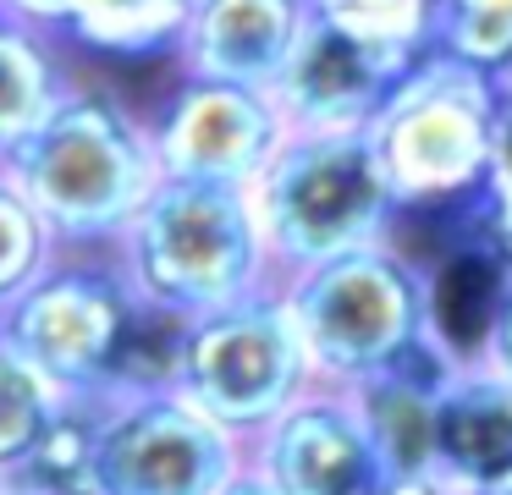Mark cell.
I'll return each instance as SVG.
<instances>
[{
  "mask_svg": "<svg viewBox=\"0 0 512 495\" xmlns=\"http://www.w3.org/2000/svg\"><path fill=\"white\" fill-rule=\"evenodd\" d=\"M276 281L391 242L402 204L364 132H287L248 182Z\"/></svg>",
  "mask_w": 512,
  "mask_h": 495,
  "instance_id": "3957f363",
  "label": "cell"
},
{
  "mask_svg": "<svg viewBox=\"0 0 512 495\" xmlns=\"http://www.w3.org/2000/svg\"><path fill=\"white\" fill-rule=\"evenodd\" d=\"M485 77L512 72V0H430V44Z\"/></svg>",
  "mask_w": 512,
  "mask_h": 495,
  "instance_id": "ffe728a7",
  "label": "cell"
},
{
  "mask_svg": "<svg viewBox=\"0 0 512 495\" xmlns=\"http://www.w3.org/2000/svg\"><path fill=\"white\" fill-rule=\"evenodd\" d=\"M177 6H182V11H193V6H199V0H177Z\"/></svg>",
  "mask_w": 512,
  "mask_h": 495,
  "instance_id": "f1b7e54d",
  "label": "cell"
},
{
  "mask_svg": "<svg viewBox=\"0 0 512 495\" xmlns=\"http://www.w3.org/2000/svg\"><path fill=\"white\" fill-rule=\"evenodd\" d=\"M309 11L391 50L419 55L430 44V0H309Z\"/></svg>",
  "mask_w": 512,
  "mask_h": 495,
  "instance_id": "603a6c76",
  "label": "cell"
},
{
  "mask_svg": "<svg viewBox=\"0 0 512 495\" xmlns=\"http://www.w3.org/2000/svg\"><path fill=\"white\" fill-rule=\"evenodd\" d=\"M314 385L353 391L424 347V275L397 242L342 253L281 281Z\"/></svg>",
  "mask_w": 512,
  "mask_h": 495,
  "instance_id": "5b68a950",
  "label": "cell"
},
{
  "mask_svg": "<svg viewBox=\"0 0 512 495\" xmlns=\"http://www.w3.org/2000/svg\"><path fill=\"white\" fill-rule=\"evenodd\" d=\"M111 259L138 297L182 308L193 319L265 292V286H281L265 237H259L248 187L221 182L160 176L144 209L111 242Z\"/></svg>",
  "mask_w": 512,
  "mask_h": 495,
  "instance_id": "7a4b0ae2",
  "label": "cell"
},
{
  "mask_svg": "<svg viewBox=\"0 0 512 495\" xmlns=\"http://www.w3.org/2000/svg\"><path fill=\"white\" fill-rule=\"evenodd\" d=\"M424 336H430L435 352L463 369V363H479L490 341V325H496L501 303L512 292V264L468 226V237H457L441 259L424 270Z\"/></svg>",
  "mask_w": 512,
  "mask_h": 495,
  "instance_id": "9a60e30c",
  "label": "cell"
},
{
  "mask_svg": "<svg viewBox=\"0 0 512 495\" xmlns=\"http://www.w3.org/2000/svg\"><path fill=\"white\" fill-rule=\"evenodd\" d=\"M468 209V226L512 264V72L496 77V121H490V165Z\"/></svg>",
  "mask_w": 512,
  "mask_h": 495,
  "instance_id": "7402d4cb",
  "label": "cell"
},
{
  "mask_svg": "<svg viewBox=\"0 0 512 495\" xmlns=\"http://www.w3.org/2000/svg\"><path fill=\"white\" fill-rule=\"evenodd\" d=\"M215 495H281V490H276V484H270L265 473L254 468V462H243V468H237V473H232V479H226Z\"/></svg>",
  "mask_w": 512,
  "mask_h": 495,
  "instance_id": "484cf974",
  "label": "cell"
},
{
  "mask_svg": "<svg viewBox=\"0 0 512 495\" xmlns=\"http://www.w3.org/2000/svg\"><path fill=\"white\" fill-rule=\"evenodd\" d=\"M56 253L61 248H56V237L45 231V220H39L34 209L23 204V193L0 176V308L12 303V297L23 292V286L34 281Z\"/></svg>",
  "mask_w": 512,
  "mask_h": 495,
  "instance_id": "cb8c5ba5",
  "label": "cell"
},
{
  "mask_svg": "<svg viewBox=\"0 0 512 495\" xmlns=\"http://www.w3.org/2000/svg\"><path fill=\"white\" fill-rule=\"evenodd\" d=\"M479 363H490V369H501L512 380V292H507V303H501L496 325H490V341H485V352H479Z\"/></svg>",
  "mask_w": 512,
  "mask_h": 495,
  "instance_id": "d4e9b609",
  "label": "cell"
},
{
  "mask_svg": "<svg viewBox=\"0 0 512 495\" xmlns=\"http://www.w3.org/2000/svg\"><path fill=\"white\" fill-rule=\"evenodd\" d=\"M100 396H67L56 413L45 418V429L34 435V446L23 451L6 490L17 495H94V462H100Z\"/></svg>",
  "mask_w": 512,
  "mask_h": 495,
  "instance_id": "ac0fdd59",
  "label": "cell"
},
{
  "mask_svg": "<svg viewBox=\"0 0 512 495\" xmlns=\"http://www.w3.org/2000/svg\"><path fill=\"white\" fill-rule=\"evenodd\" d=\"M67 396L12 347V341L0 336V479L23 462V451L34 446V435L45 429V418Z\"/></svg>",
  "mask_w": 512,
  "mask_h": 495,
  "instance_id": "44dd1931",
  "label": "cell"
},
{
  "mask_svg": "<svg viewBox=\"0 0 512 495\" xmlns=\"http://www.w3.org/2000/svg\"><path fill=\"white\" fill-rule=\"evenodd\" d=\"M144 121L160 176L177 182L248 187L287 138V121L270 94L204 77H177L155 99V110H144Z\"/></svg>",
  "mask_w": 512,
  "mask_h": 495,
  "instance_id": "9c48e42d",
  "label": "cell"
},
{
  "mask_svg": "<svg viewBox=\"0 0 512 495\" xmlns=\"http://www.w3.org/2000/svg\"><path fill=\"white\" fill-rule=\"evenodd\" d=\"M0 495H17V490H6V484H0Z\"/></svg>",
  "mask_w": 512,
  "mask_h": 495,
  "instance_id": "f546056e",
  "label": "cell"
},
{
  "mask_svg": "<svg viewBox=\"0 0 512 495\" xmlns=\"http://www.w3.org/2000/svg\"><path fill=\"white\" fill-rule=\"evenodd\" d=\"M435 479L457 495L512 479V380L490 363H463L435 391Z\"/></svg>",
  "mask_w": 512,
  "mask_h": 495,
  "instance_id": "4fadbf2b",
  "label": "cell"
},
{
  "mask_svg": "<svg viewBox=\"0 0 512 495\" xmlns=\"http://www.w3.org/2000/svg\"><path fill=\"white\" fill-rule=\"evenodd\" d=\"M188 341H193V314L166 303H149L133 292L116 347L100 374V402H138V396H177L188 374Z\"/></svg>",
  "mask_w": 512,
  "mask_h": 495,
  "instance_id": "e0dca14e",
  "label": "cell"
},
{
  "mask_svg": "<svg viewBox=\"0 0 512 495\" xmlns=\"http://www.w3.org/2000/svg\"><path fill=\"white\" fill-rule=\"evenodd\" d=\"M0 176L45 220L56 248L105 253L155 193L149 121L116 88L72 77L61 99L0 154Z\"/></svg>",
  "mask_w": 512,
  "mask_h": 495,
  "instance_id": "6da1fadb",
  "label": "cell"
},
{
  "mask_svg": "<svg viewBox=\"0 0 512 495\" xmlns=\"http://www.w3.org/2000/svg\"><path fill=\"white\" fill-rule=\"evenodd\" d=\"M419 55L358 39L309 11L287 66L270 83V99H276L287 132H364Z\"/></svg>",
  "mask_w": 512,
  "mask_h": 495,
  "instance_id": "30bf717a",
  "label": "cell"
},
{
  "mask_svg": "<svg viewBox=\"0 0 512 495\" xmlns=\"http://www.w3.org/2000/svg\"><path fill=\"white\" fill-rule=\"evenodd\" d=\"M479 495H512V479H501V484H490V490H479Z\"/></svg>",
  "mask_w": 512,
  "mask_h": 495,
  "instance_id": "83f0119b",
  "label": "cell"
},
{
  "mask_svg": "<svg viewBox=\"0 0 512 495\" xmlns=\"http://www.w3.org/2000/svg\"><path fill=\"white\" fill-rule=\"evenodd\" d=\"M303 22H309V0H199L171 44V61L177 77L270 94Z\"/></svg>",
  "mask_w": 512,
  "mask_h": 495,
  "instance_id": "7c38bea8",
  "label": "cell"
},
{
  "mask_svg": "<svg viewBox=\"0 0 512 495\" xmlns=\"http://www.w3.org/2000/svg\"><path fill=\"white\" fill-rule=\"evenodd\" d=\"M133 286L105 253L61 248L12 303L0 308V336L12 341L61 396H100L105 358L116 347Z\"/></svg>",
  "mask_w": 512,
  "mask_h": 495,
  "instance_id": "52a82bcc",
  "label": "cell"
},
{
  "mask_svg": "<svg viewBox=\"0 0 512 495\" xmlns=\"http://www.w3.org/2000/svg\"><path fill=\"white\" fill-rule=\"evenodd\" d=\"M490 121H496V77L424 50L375 121L364 127L402 215L408 209H463L485 187Z\"/></svg>",
  "mask_w": 512,
  "mask_h": 495,
  "instance_id": "277c9868",
  "label": "cell"
},
{
  "mask_svg": "<svg viewBox=\"0 0 512 495\" xmlns=\"http://www.w3.org/2000/svg\"><path fill=\"white\" fill-rule=\"evenodd\" d=\"M243 462V440L182 391L105 402L94 495H215Z\"/></svg>",
  "mask_w": 512,
  "mask_h": 495,
  "instance_id": "ba28073f",
  "label": "cell"
},
{
  "mask_svg": "<svg viewBox=\"0 0 512 495\" xmlns=\"http://www.w3.org/2000/svg\"><path fill=\"white\" fill-rule=\"evenodd\" d=\"M375 495H457V490L441 479H386Z\"/></svg>",
  "mask_w": 512,
  "mask_h": 495,
  "instance_id": "4316f807",
  "label": "cell"
},
{
  "mask_svg": "<svg viewBox=\"0 0 512 495\" xmlns=\"http://www.w3.org/2000/svg\"><path fill=\"white\" fill-rule=\"evenodd\" d=\"M72 50L0 11V154L12 149L72 83Z\"/></svg>",
  "mask_w": 512,
  "mask_h": 495,
  "instance_id": "d6986e66",
  "label": "cell"
},
{
  "mask_svg": "<svg viewBox=\"0 0 512 495\" xmlns=\"http://www.w3.org/2000/svg\"><path fill=\"white\" fill-rule=\"evenodd\" d=\"M248 462L281 495H375L386 484L353 396L309 385L281 418L248 440Z\"/></svg>",
  "mask_w": 512,
  "mask_h": 495,
  "instance_id": "8fae6325",
  "label": "cell"
},
{
  "mask_svg": "<svg viewBox=\"0 0 512 495\" xmlns=\"http://www.w3.org/2000/svg\"><path fill=\"white\" fill-rule=\"evenodd\" d=\"M0 11L50 33L72 55H105V61L171 55L188 22L177 0H0Z\"/></svg>",
  "mask_w": 512,
  "mask_h": 495,
  "instance_id": "2e32d148",
  "label": "cell"
},
{
  "mask_svg": "<svg viewBox=\"0 0 512 495\" xmlns=\"http://www.w3.org/2000/svg\"><path fill=\"white\" fill-rule=\"evenodd\" d=\"M309 385L314 374L281 286H265V292L193 319L182 396L221 429H232L243 446L270 418L287 413Z\"/></svg>",
  "mask_w": 512,
  "mask_h": 495,
  "instance_id": "8992f818",
  "label": "cell"
},
{
  "mask_svg": "<svg viewBox=\"0 0 512 495\" xmlns=\"http://www.w3.org/2000/svg\"><path fill=\"white\" fill-rule=\"evenodd\" d=\"M452 369L457 363L424 341L402 363L369 374L364 385L347 391L386 479H435V391Z\"/></svg>",
  "mask_w": 512,
  "mask_h": 495,
  "instance_id": "5bb4252c",
  "label": "cell"
}]
</instances>
